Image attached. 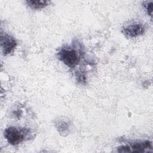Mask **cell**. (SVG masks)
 Listing matches in <instances>:
<instances>
[{"mask_svg": "<svg viewBox=\"0 0 153 153\" xmlns=\"http://www.w3.org/2000/svg\"><path fill=\"white\" fill-rule=\"evenodd\" d=\"M59 59L71 68H75L79 62L77 51L71 48H62L57 53Z\"/></svg>", "mask_w": 153, "mask_h": 153, "instance_id": "obj_2", "label": "cell"}, {"mask_svg": "<svg viewBox=\"0 0 153 153\" xmlns=\"http://www.w3.org/2000/svg\"><path fill=\"white\" fill-rule=\"evenodd\" d=\"M144 27L139 23H133L124 26L123 28V33L130 38H134L143 33Z\"/></svg>", "mask_w": 153, "mask_h": 153, "instance_id": "obj_4", "label": "cell"}, {"mask_svg": "<svg viewBox=\"0 0 153 153\" xmlns=\"http://www.w3.org/2000/svg\"><path fill=\"white\" fill-rule=\"evenodd\" d=\"M26 4L32 9H40L46 7L50 3L49 1L45 0H33V1H26Z\"/></svg>", "mask_w": 153, "mask_h": 153, "instance_id": "obj_6", "label": "cell"}, {"mask_svg": "<svg viewBox=\"0 0 153 153\" xmlns=\"http://www.w3.org/2000/svg\"><path fill=\"white\" fill-rule=\"evenodd\" d=\"M151 147V143L148 140L140 142H135L131 145V148L133 149L132 151L134 152H143L145 149L149 148Z\"/></svg>", "mask_w": 153, "mask_h": 153, "instance_id": "obj_5", "label": "cell"}, {"mask_svg": "<svg viewBox=\"0 0 153 153\" xmlns=\"http://www.w3.org/2000/svg\"><path fill=\"white\" fill-rule=\"evenodd\" d=\"M1 45L3 54L7 55L14 50L17 45V42L13 36L5 33L1 34Z\"/></svg>", "mask_w": 153, "mask_h": 153, "instance_id": "obj_3", "label": "cell"}, {"mask_svg": "<svg viewBox=\"0 0 153 153\" xmlns=\"http://www.w3.org/2000/svg\"><path fill=\"white\" fill-rule=\"evenodd\" d=\"M145 3H146L145 7L146 8V10L148 11V14L151 15L152 14V1H149V2H145Z\"/></svg>", "mask_w": 153, "mask_h": 153, "instance_id": "obj_7", "label": "cell"}, {"mask_svg": "<svg viewBox=\"0 0 153 153\" xmlns=\"http://www.w3.org/2000/svg\"><path fill=\"white\" fill-rule=\"evenodd\" d=\"M29 130L24 127H9L4 130V137L12 145H17L27 137Z\"/></svg>", "mask_w": 153, "mask_h": 153, "instance_id": "obj_1", "label": "cell"}]
</instances>
